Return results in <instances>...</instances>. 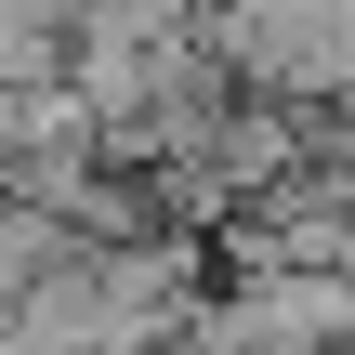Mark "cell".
I'll use <instances>...</instances> for the list:
<instances>
[{
	"label": "cell",
	"mask_w": 355,
	"mask_h": 355,
	"mask_svg": "<svg viewBox=\"0 0 355 355\" xmlns=\"http://www.w3.org/2000/svg\"><path fill=\"white\" fill-rule=\"evenodd\" d=\"M198 329L224 355H343L355 343V290L329 263H237L224 290H198Z\"/></svg>",
	"instance_id": "6da1fadb"
},
{
	"label": "cell",
	"mask_w": 355,
	"mask_h": 355,
	"mask_svg": "<svg viewBox=\"0 0 355 355\" xmlns=\"http://www.w3.org/2000/svg\"><path fill=\"white\" fill-rule=\"evenodd\" d=\"M66 250H79V237H66L53 211L0 198V316H13V303H26V277H40V263H66Z\"/></svg>",
	"instance_id": "7a4b0ae2"
},
{
	"label": "cell",
	"mask_w": 355,
	"mask_h": 355,
	"mask_svg": "<svg viewBox=\"0 0 355 355\" xmlns=\"http://www.w3.org/2000/svg\"><path fill=\"white\" fill-rule=\"evenodd\" d=\"M329 277L355 290V198H343V224H329Z\"/></svg>",
	"instance_id": "3957f363"
}]
</instances>
